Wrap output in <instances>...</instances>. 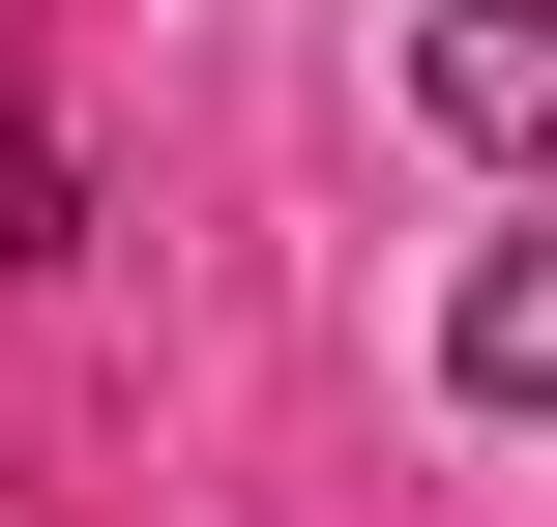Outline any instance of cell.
<instances>
[{
  "mask_svg": "<svg viewBox=\"0 0 557 527\" xmlns=\"http://www.w3.org/2000/svg\"><path fill=\"white\" fill-rule=\"evenodd\" d=\"M0 264H88V176H59V117L0 88Z\"/></svg>",
  "mask_w": 557,
  "mask_h": 527,
  "instance_id": "3",
  "label": "cell"
},
{
  "mask_svg": "<svg viewBox=\"0 0 557 527\" xmlns=\"http://www.w3.org/2000/svg\"><path fill=\"white\" fill-rule=\"evenodd\" d=\"M441 381H470V411H557V235H499V264L441 293Z\"/></svg>",
  "mask_w": 557,
  "mask_h": 527,
  "instance_id": "2",
  "label": "cell"
},
{
  "mask_svg": "<svg viewBox=\"0 0 557 527\" xmlns=\"http://www.w3.org/2000/svg\"><path fill=\"white\" fill-rule=\"evenodd\" d=\"M411 117L441 147H557V0H441L411 29Z\"/></svg>",
  "mask_w": 557,
  "mask_h": 527,
  "instance_id": "1",
  "label": "cell"
}]
</instances>
